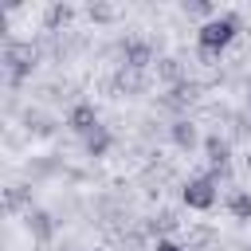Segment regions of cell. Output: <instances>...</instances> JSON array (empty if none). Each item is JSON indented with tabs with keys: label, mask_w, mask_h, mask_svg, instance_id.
Instances as JSON below:
<instances>
[{
	"label": "cell",
	"mask_w": 251,
	"mask_h": 251,
	"mask_svg": "<svg viewBox=\"0 0 251 251\" xmlns=\"http://www.w3.org/2000/svg\"><path fill=\"white\" fill-rule=\"evenodd\" d=\"M235 31H239V16H231V12H224V16H216V20H204V27L196 31L200 55H216V59H220V51L235 39Z\"/></svg>",
	"instance_id": "cell-1"
},
{
	"label": "cell",
	"mask_w": 251,
	"mask_h": 251,
	"mask_svg": "<svg viewBox=\"0 0 251 251\" xmlns=\"http://www.w3.org/2000/svg\"><path fill=\"white\" fill-rule=\"evenodd\" d=\"M180 200H184L188 208H196V212H208V208L216 204V184H212L208 176H192V180L180 188Z\"/></svg>",
	"instance_id": "cell-2"
},
{
	"label": "cell",
	"mask_w": 251,
	"mask_h": 251,
	"mask_svg": "<svg viewBox=\"0 0 251 251\" xmlns=\"http://www.w3.org/2000/svg\"><path fill=\"white\" fill-rule=\"evenodd\" d=\"M4 63H8V71H12V82H24V75H27L31 63H35V47H31V43H8V47H4Z\"/></svg>",
	"instance_id": "cell-3"
},
{
	"label": "cell",
	"mask_w": 251,
	"mask_h": 251,
	"mask_svg": "<svg viewBox=\"0 0 251 251\" xmlns=\"http://www.w3.org/2000/svg\"><path fill=\"white\" fill-rule=\"evenodd\" d=\"M67 126H71L75 133H82V137H90V133L102 129V126H98V110H94L90 102H75L71 114H67Z\"/></svg>",
	"instance_id": "cell-4"
},
{
	"label": "cell",
	"mask_w": 251,
	"mask_h": 251,
	"mask_svg": "<svg viewBox=\"0 0 251 251\" xmlns=\"http://www.w3.org/2000/svg\"><path fill=\"white\" fill-rule=\"evenodd\" d=\"M122 59H126V71H137V75H141V71L153 63V47H149V43H141V39H133V43H126Z\"/></svg>",
	"instance_id": "cell-5"
},
{
	"label": "cell",
	"mask_w": 251,
	"mask_h": 251,
	"mask_svg": "<svg viewBox=\"0 0 251 251\" xmlns=\"http://www.w3.org/2000/svg\"><path fill=\"white\" fill-rule=\"evenodd\" d=\"M204 157L212 169H224V165H231V145L220 133H212V137H204Z\"/></svg>",
	"instance_id": "cell-6"
},
{
	"label": "cell",
	"mask_w": 251,
	"mask_h": 251,
	"mask_svg": "<svg viewBox=\"0 0 251 251\" xmlns=\"http://www.w3.org/2000/svg\"><path fill=\"white\" fill-rule=\"evenodd\" d=\"M27 227H31V235H35L39 243H47V239H51V231H55V224H51V216H47V212H27Z\"/></svg>",
	"instance_id": "cell-7"
},
{
	"label": "cell",
	"mask_w": 251,
	"mask_h": 251,
	"mask_svg": "<svg viewBox=\"0 0 251 251\" xmlns=\"http://www.w3.org/2000/svg\"><path fill=\"white\" fill-rule=\"evenodd\" d=\"M71 16H75V8H71V4H51V8H47V16H43V24H47L51 31H59V27H67V24H71Z\"/></svg>",
	"instance_id": "cell-8"
},
{
	"label": "cell",
	"mask_w": 251,
	"mask_h": 251,
	"mask_svg": "<svg viewBox=\"0 0 251 251\" xmlns=\"http://www.w3.org/2000/svg\"><path fill=\"white\" fill-rule=\"evenodd\" d=\"M173 141H176L180 149H192V145H196V126H192L188 118H176V122H173Z\"/></svg>",
	"instance_id": "cell-9"
},
{
	"label": "cell",
	"mask_w": 251,
	"mask_h": 251,
	"mask_svg": "<svg viewBox=\"0 0 251 251\" xmlns=\"http://www.w3.org/2000/svg\"><path fill=\"white\" fill-rule=\"evenodd\" d=\"M227 212L235 220H251V192H231L227 196Z\"/></svg>",
	"instance_id": "cell-10"
},
{
	"label": "cell",
	"mask_w": 251,
	"mask_h": 251,
	"mask_svg": "<svg viewBox=\"0 0 251 251\" xmlns=\"http://www.w3.org/2000/svg\"><path fill=\"white\" fill-rule=\"evenodd\" d=\"M106 149H110V133H106V129H98V133L86 137V153H90V157H102Z\"/></svg>",
	"instance_id": "cell-11"
},
{
	"label": "cell",
	"mask_w": 251,
	"mask_h": 251,
	"mask_svg": "<svg viewBox=\"0 0 251 251\" xmlns=\"http://www.w3.org/2000/svg\"><path fill=\"white\" fill-rule=\"evenodd\" d=\"M157 71H161V78H165V82L180 86V63H176V59H161V63H157Z\"/></svg>",
	"instance_id": "cell-12"
},
{
	"label": "cell",
	"mask_w": 251,
	"mask_h": 251,
	"mask_svg": "<svg viewBox=\"0 0 251 251\" xmlns=\"http://www.w3.org/2000/svg\"><path fill=\"white\" fill-rule=\"evenodd\" d=\"M86 16H90V20H98V24H110V20H114V8H110V4H90V8H86Z\"/></svg>",
	"instance_id": "cell-13"
},
{
	"label": "cell",
	"mask_w": 251,
	"mask_h": 251,
	"mask_svg": "<svg viewBox=\"0 0 251 251\" xmlns=\"http://www.w3.org/2000/svg\"><path fill=\"white\" fill-rule=\"evenodd\" d=\"M153 227H161V231H173V227H176V216H173V212H161Z\"/></svg>",
	"instance_id": "cell-14"
},
{
	"label": "cell",
	"mask_w": 251,
	"mask_h": 251,
	"mask_svg": "<svg viewBox=\"0 0 251 251\" xmlns=\"http://www.w3.org/2000/svg\"><path fill=\"white\" fill-rule=\"evenodd\" d=\"M188 12H192V16H212V4H204V0H192V4H188ZM212 20H216V16H212Z\"/></svg>",
	"instance_id": "cell-15"
},
{
	"label": "cell",
	"mask_w": 251,
	"mask_h": 251,
	"mask_svg": "<svg viewBox=\"0 0 251 251\" xmlns=\"http://www.w3.org/2000/svg\"><path fill=\"white\" fill-rule=\"evenodd\" d=\"M153 251H184V247H180V243H173V239H157V247H153Z\"/></svg>",
	"instance_id": "cell-16"
},
{
	"label": "cell",
	"mask_w": 251,
	"mask_h": 251,
	"mask_svg": "<svg viewBox=\"0 0 251 251\" xmlns=\"http://www.w3.org/2000/svg\"><path fill=\"white\" fill-rule=\"evenodd\" d=\"M247 106H251V102H247Z\"/></svg>",
	"instance_id": "cell-17"
}]
</instances>
